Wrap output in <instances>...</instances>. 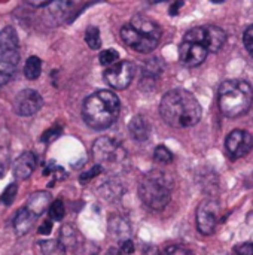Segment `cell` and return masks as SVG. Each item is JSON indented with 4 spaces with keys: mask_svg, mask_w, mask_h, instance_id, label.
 I'll return each mask as SVG.
<instances>
[{
    "mask_svg": "<svg viewBox=\"0 0 253 255\" xmlns=\"http://www.w3.org/2000/svg\"><path fill=\"white\" fill-rule=\"evenodd\" d=\"M160 112L163 120L174 128H188L201 120L203 111L198 100L186 90H171L164 94Z\"/></svg>",
    "mask_w": 253,
    "mask_h": 255,
    "instance_id": "cell-1",
    "label": "cell"
},
{
    "mask_svg": "<svg viewBox=\"0 0 253 255\" xmlns=\"http://www.w3.org/2000/svg\"><path fill=\"white\" fill-rule=\"evenodd\" d=\"M121 102L118 96L109 90H100L91 94L82 109L85 123L94 130L109 128L119 117Z\"/></svg>",
    "mask_w": 253,
    "mask_h": 255,
    "instance_id": "cell-2",
    "label": "cell"
},
{
    "mask_svg": "<svg viewBox=\"0 0 253 255\" xmlns=\"http://www.w3.org/2000/svg\"><path fill=\"white\" fill-rule=\"evenodd\" d=\"M174 182L164 170H151L139 182L140 200L154 211H163L171 199Z\"/></svg>",
    "mask_w": 253,
    "mask_h": 255,
    "instance_id": "cell-3",
    "label": "cell"
},
{
    "mask_svg": "<svg viewBox=\"0 0 253 255\" xmlns=\"http://www.w3.org/2000/svg\"><path fill=\"white\" fill-rule=\"evenodd\" d=\"M253 103V90L249 82L231 79L219 87V109L228 118L245 115Z\"/></svg>",
    "mask_w": 253,
    "mask_h": 255,
    "instance_id": "cell-4",
    "label": "cell"
},
{
    "mask_svg": "<svg viewBox=\"0 0 253 255\" xmlns=\"http://www.w3.org/2000/svg\"><path fill=\"white\" fill-rule=\"evenodd\" d=\"M92 154L97 166L109 173L118 175L125 172L128 167V157L125 149L112 137H98L94 142Z\"/></svg>",
    "mask_w": 253,
    "mask_h": 255,
    "instance_id": "cell-5",
    "label": "cell"
},
{
    "mask_svg": "<svg viewBox=\"0 0 253 255\" xmlns=\"http://www.w3.org/2000/svg\"><path fill=\"white\" fill-rule=\"evenodd\" d=\"M183 40L198 43L206 48L207 52H218L227 42V33L218 25L206 24L186 31Z\"/></svg>",
    "mask_w": 253,
    "mask_h": 255,
    "instance_id": "cell-6",
    "label": "cell"
},
{
    "mask_svg": "<svg viewBox=\"0 0 253 255\" xmlns=\"http://www.w3.org/2000/svg\"><path fill=\"white\" fill-rule=\"evenodd\" d=\"M221 221V205L215 199L203 200L197 208V227L200 233L209 236L215 232Z\"/></svg>",
    "mask_w": 253,
    "mask_h": 255,
    "instance_id": "cell-7",
    "label": "cell"
},
{
    "mask_svg": "<svg viewBox=\"0 0 253 255\" xmlns=\"http://www.w3.org/2000/svg\"><path fill=\"white\" fill-rule=\"evenodd\" d=\"M134 72L136 67L131 61H116L115 64L109 66L104 72V79L107 81V84L115 88V90H125L133 78H134Z\"/></svg>",
    "mask_w": 253,
    "mask_h": 255,
    "instance_id": "cell-8",
    "label": "cell"
},
{
    "mask_svg": "<svg viewBox=\"0 0 253 255\" xmlns=\"http://www.w3.org/2000/svg\"><path fill=\"white\" fill-rule=\"evenodd\" d=\"M121 39L124 40L125 45H128L130 48H133L134 51L142 52V54H146V52L154 51L157 48L158 42H160V40H157L154 37H149V36L137 31L130 24H125L121 28Z\"/></svg>",
    "mask_w": 253,
    "mask_h": 255,
    "instance_id": "cell-9",
    "label": "cell"
},
{
    "mask_svg": "<svg viewBox=\"0 0 253 255\" xmlns=\"http://www.w3.org/2000/svg\"><path fill=\"white\" fill-rule=\"evenodd\" d=\"M43 106L42 96L34 90H22L15 96L13 111L21 117H30L40 111Z\"/></svg>",
    "mask_w": 253,
    "mask_h": 255,
    "instance_id": "cell-10",
    "label": "cell"
},
{
    "mask_svg": "<svg viewBox=\"0 0 253 255\" xmlns=\"http://www.w3.org/2000/svg\"><path fill=\"white\" fill-rule=\"evenodd\" d=\"M225 146L234 158L246 157L253 148L252 134L245 130H233L227 136Z\"/></svg>",
    "mask_w": 253,
    "mask_h": 255,
    "instance_id": "cell-11",
    "label": "cell"
},
{
    "mask_svg": "<svg viewBox=\"0 0 253 255\" xmlns=\"http://www.w3.org/2000/svg\"><path fill=\"white\" fill-rule=\"evenodd\" d=\"M207 49L194 42H182L179 46V58L188 67H197L207 58Z\"/></svg>",
    "mask_w": 253,
    "mask_h": 255,
    "instance_id": "cell-12",
    "label": "cell"
},
{
    "mask_svg": "<svg viewBox=\"0 0 253 255\" xmlns=\"http://www.w3.org/2000/svg\"><path fill=\"white\" fill-rule=\"evenodd\" d=\"M18 61H19V55L16 51L0 49V87L6 85L12 79Z\"/></svg>",
    "mask_w": 253,
    "mask_h": 255,
    "instance_id": "cell-13",
    "label": "cell"
},
{
    "mask_svg": "<svg viewBox=\"0 0 253 255\" xmlns=\"http://www.w3.org/2000/svg\"><path fill=\"white\" fill-rule=\"evenodd\" d=\"M36 157L33 152H22L15 161H13V176L16 179H27L31 176V173L36 169Z\"/></svg>",
    "mask_w": 253,
    "mask_h": 255,
    "instance_id": "cell-14",
    "label": "cell"
},
{
    "mask_svg": "<svg viewBox=\"0 0 253 255\" xmlns=\"http://www.w3.org/2000/svg\"><path fill=\"white\" fill-rule=\"evenodd\" d=\"M130 25L134 27L137 31H140V33H143V34H146L149 37H154L157 40H160V37L163 34L161 27L154 19H151V18H148L145 15H136L133 18V21L130 22Z\"/></svg>",
    "mask_w": 253,
    "mask_h": 255,
    "instance_id": "cell-15",
    "label": "cell"
},
{
    "mask_svg": "<svg viewBox=\"0 0 253 255\" xmlns=\"http://www.w3.org/2000/svg\"><path fill=\"white\" fill-rule=\"evenodd\" d=\"M109 232L116 241H119V244L124 241H128L131 236L130 223L127 218H124L121 215H115L109 220Z\"/></svg>",
    "mask_w": 253,
    "mask_h": 255,
    "instance_id": "cell-16",
    "label": "cell"
},
{
    "mask_svg": "<svg viewBox=\"0 0 253 255\" xmlns=\"http://www.w3.org/2000/svg\"><path fill=\"white\" fill-rule=\"evenodd\" d=\"M128 131L131 134V137L137 142H146L149 139L151 134V127L148 124V121L136 115L130 123H128Z\"/></svg>",
    "mask_w": 253,
    "mask_h": 255,
    "instance_id": "cell-17",
    "label": "cell"
},
{
    "mask_svg": "<svg viewBox=\"0 0 253 255\" xmlns=\"http://www.w3.org/2000/svg\"><path fill=\"white\" fill-rule=\"evenodd\" d=\"M49 202H51V194L48 191H37L28 199V203H27L25 209L30 211L34 217L39 218L45 212V209L49 206Z\"/></svg>",
    "mask_w": 253,
    "mask_h": 255,
    "instance_id": "cell-18",
    "label": "cell"
},
{
    "mask_svg": "<svg viewBox=\"0 0 253 255\" xmlns=\"http://www.w3.org/2000/svg\"><path fill=\"white\" fill-rule=\"evenodd\" d=\"M37 220V217H34L30 211H27L25 208L19 209L15 215V220H13V229L16 232L18 236H22L25 235L34 224V221Z\"/></svg>",
    "mask_w": 253,
    "mask_h": 255,
    "instance_id": "cell-19",
    "label": "cell"
},
{
    "mask_svg": "<svg viewBox=\"0 0 253 255\" xmlns=\"http://www.w3.org/2000/svg\"><path fill=\"white\" fill-rule=\"evenodd\" d=\"M19 45V40H18V34H16V30L10 25L4 27L1 31H0V49L3 51H16Z\"/></svg>",
    "mask_w": 253,
    "mask_h": 255,
    "instance_id": "cell-20",
    "label": "cell"
},
{
    "mask_svg": "<svg viewBox=\"0 0 253 255\" xmlns=\"http://www.w3.org/2000/svg\"><path fill=\"white\" fill-rule=\"evenodd\" d=\"M40 72H42V61L39 57H30L27 61H25V66H24V76L30 81H34L40 76Z\"/></svg>",
    "mask_w": 253,
    "mask_h": 255,
    "instance_id": "cell-21",
    "label": "cell"
},
{
    "mask_svg": "<svg viewBox=\"0 0 253 255\" xmlns=\"http://www.w3.org/2000/svg\"><path fill=\"white\" fill-rule=\"evenodd\" d=\"M60 242L63 244L64 248L70 247V248H76V245L79 244V239H78V232L75 230V227L72 226H64L61 227L60 230Z\"/></svg>",
    "mask_w": 253,
    "mask_h": 255,
    "instance_id": "cell-22",
    "label": "cell"
},
{
    "mask_svg": "<svg viewBox=\"0 0 253 255\" xmlns=\"http://www.w3.org/2000/svg\"><path fill=\"white\" fill-rule=\"evenodd\" d=\"M39 247L43 255H66V248L60 241H54V239L40 241Z\"/></svg>",
    "mask_w": 253,
    "mask_h": 255,
    "instance_id": "cell-23",
    "label": "cell"
},
{
    "mask_svg": "<svg viewBox=\"0 0 253 255\" xmlns=\"http://www.w3.org/2000/svg\"><path fill=\"white\" fill-rule=\"evenodd\" d=\"M85 42L91 49H100L101 39H100V30L94 25L88 27L85 31Z\"/></svg>",
    "mask_w": 253,
    "mask_h": 255,
    "instance_id": "cell-24",
    "label": "cell"
},
{
    "mask_svg": "<svg viewBox=\"0 0 253 255\" xmlns=\"http://www.w3.org/2000/svg\"><path fill=\"white\" fill-rule=\"evenodd\" d=\"M154 158H155V161H158V163H161V164H169V163L173 161V154H171V151H170L167 146L160 145V146L155 148Z\"/></svg>",
    "mask_w": 253,
    "mask_h": 255,
    "instance_id": "cell-25",
    "label": "cell"
},
{
    "mask_svg": "<svg viewBox=\"0 0 253 255\" xmlns=\"http://www.w3.org/2000/svg\"><path fill=\"white\" fill-rule=\"evenodd\" d=\"M98 60H100V63L103 66H112V64H115L119 60V54L115 49H106V51L100 52Z\"/></svg>",
    "mask_w": 253,
    "mask_h": 255,
    "instance_id": "cell-26",
    "label": "cell"
},
{
    "mask_svg": "<svg viewBox=\"0 0 253 255\" xmlns=\"http://www.w3.org/2000/svg\"><path fill=\"white\" fill-rule=\"evenodd\" d=\"M16 190H18V187L15 184H9L4 188V191L1 193V196H0V203L1 205H6V206L12 205L13 200H15V197H16Z\"/></svg>",
    "mask_w": 253,
    "mask_h": 255,
    "instance_id": "cell-27",
    "label": "cell"
},
{
    "mask_svg": "<svg viewBox=\"0 0 253 255\" xmlns=\"http://www.w3.org/2000/svg\"><path fill=\"white\" fill-rule=\"evenodd\" d=\"M49 217L54 221H61L64 217V203L61 200H55L51 206H49Z\"/></svg>",
    "mask_w": 253,
    "mask_h": 255,
    "instance_id": "cell-28",
    "label": "cell"
},
{
    "mask_svg": "<svg viewBox=\"0 0 253 255\" xmlns=\"http://www.w3.org/2000/svg\"><path fill=\"white\" fill-rule=\"evenodd\" d=\"M76 255H98V247L91 242H79L76 245Z\"/></svg>",
    "mask_w": 253,
    "mask_h": 255,
    "instance_id": "cell-29",
    "label": "cell"
},
{
    "mask_svg": "<svg viewBox=\"0 0 253 255\" xmlns=\"http://www.w3.org/2000/svg\"><path fill=\"white\" fill-rule=\"evenodd\" d=\"M160 255H192V253L188 248H185V247L171 245V247H167L164 251H161Z\"/></svg>",
    "mask_w": 253,
    "mask_h": 255,
    "instance_id": "cell-30",
    "label": "cell"
},
{
    "mask_svg": "<svg viewBox=\"0 0 253 255\" xmlns=\"http://www.w3.org/2000/svg\"><path fill=\"white\" fill-rule=\"evenodd\" d=\"M243 43L246 46V49L249 51V54L253 57V25H249L245 33H243Z\"/></svg>",
    "mask_w": 253,
    "mask_h": 255,
    "instance_id": "cell-31",
    "label": "cell"
},
{
    "mask_svg": "<svg viewBox=\"0 0 253 255\" xmlns=\"http://www.w3.org/2000/svg\"><path fill=\"white\" fill-rule=\"evenodd\" d=\"M101 172H103V170L95 164L94 167H91L89 170H86V172H84V173L81 175V182H82V184H84V182H88V181H91L92 178L98 176Z\"/></svg>",
    "mask_w": 253,
    "mask_h": 255,
    "instance_id": "cell-32",
    "label": "cell"
},
{
    "mask_svg": "<svg viewBox=\"0 0 253 255\" xmlns=\"http://www.w3.org/2000/svg\"><path fill=\"white\" fill-rule=\"evenodd\" d=\"M60 134H61V130H60V128H51V130H46V131L42 134L40 140L45 142V143H49V142L55 140Z\"/></svg>",
    "mask_w": 253,
    "mask_h": 255,
    "instance_id": "cell-33",
    "label": "cell"
},
{
    "mask_svg": "<svg viewBox=\"0 0 253 255\" xmlns=\"http://www.w3.org/2000/svg\"><path fill=\"white\" fill-rule=\"evenodd\" d=\"M234 251L237 255H253V244L246 242V244L237 245Z\"/></svg>",
    "mask_w": 253,
    "mask_h": 255,
    "instance_id": "cell-34",
    "label": "cell"
},
{
    "mask_svg": "<svg viewBox=\"0 0 253 255\" xmlns=\"http://www.w3.org/2000/svg\"><path fill=\"white\" fill-rule=\"evenodd\" d=\"M119 251H121V254L124 255L133 254V253H134V244H133V241L128 239V241L121 242V244H119Z\"/></svg>",
    "mask_w": 253,
    "mask_h": 255,
    "instance_id": "cell-35",
    "label": "cell"
},
{
    "mask_svg": "<svg viewBox=\"0 0 253 255\" xmlns=\"http://www.w3.org/2000/svg\"><path fill=\"white\" fill-rule=\"evenodd\" d=\"M52 230V223L51 221H45L40 227H39V235H49Z\"/></svg>",
    "mask_w": 253,
    "mask_h": 255,
    "instance_id": "cell-36",
    "label": "cell"
},
{
    "mask_svg": "<svg viewBox=\"0 0 253 255\" xmlns=\"http://www.w3.org/2000/svg\"><path fill=\"white\" fill-rule=\"evenodd\" d=\"M183 6V1H176V3H173L171 6H170V9H169V12H170V15H177V12H179V9Z\"/></svg>",
    "mask_w": 253,
    "mask_h": 255,
    "instance_id": "cell-37",
    "label": "cell"
},
{
    "mask_svg": "<svg viewBox=\"0 0 253 255\" xmlns=\"http://www.w3.org/2000/svg\"><path fill=\"white\" fill-rule=\"evenodd\" d=\"M143 255H160V253H158L157 248H149V250H146V251L143 253Z\"/></svg>",
    "mask_w": 253,
    "mask_h": 255,
    "instance_id": "cell-38",
    "label": "cell"
},
{
    "mask_svg": "<svg viewBox=\"0 0 253 255\" xmlns=\"http://www.w3.org/2000/svg\"><path fill=\"white\" fill-rule=\"evenodd\" d=\"M106 255H124V254H121V251L119 250H109V253Z\"/></svg>",
    "mask_w": 253,
    "mask_h": 255,
    "instance_id": "cell-39",
    "label": "cell"
},
{
    "mask_svg": "<svg viewBox=\"0 0 253 255\" xmlns=\"http://www.w3.org/2000/svg\"><path fill=\"white\" fill-rule=\"evenodd\" d=\"M3 175H4V167H3V164H0V179H1Z\"/></svg>",
    "mask_w": 253,
    "mask_h": 255,
    "instance_id": "cell-40",
    "label": "cell"
}]
</instances>
